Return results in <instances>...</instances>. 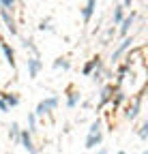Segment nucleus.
<instances>
[{
  "instance_id": "nucleus-24",
  "label": "nucleus",
  "mask_w": 148,
  "mask_h": 154,
  "mask_svg": "<svg viewBox=\"0 0 148 154\" xmlns=\"http://www.w3.org/2000/svg\"><path fill=\"white\" fill-rule=\"evenodd\" d=\"M39 30H52V26H49V19H43V22L39 24Z\"/></svg>"
},
{
  "instance_id": "nucleus-2",
  "label": "nucleus",
  "mask_w": 148,
  "mask_h": 154,
  "mask_svg": "<svg viewBox=\"0 0 148 154\" xmlns=\"http://www.w3.org/2000/svg\"><path fill=\"white\" fill-rule=\"evenodd\" d=\"M56 107H58V96H49V99H43L39 105H36L34 116H36V118H39V116H47V113H52Z\"/></svg>"
},
{
  "instance_id": "nucleus-16",
  "label": "nucleus",
  "mask_w": 148,
  "mask_h": 154,
  "mask_svg": "<svg viewBox=\"0 0 148 154\" xmlns=\"http://www.w3.org/2000/svg\"><path fill=\"white\" fill-rule=\"evenodd\" d=\"M20 133H22L20 124L13 122V124H11V128H9V137H11V141H13V143H20Z\"/></svg>"
},
{
  "instance_id": "nucleus-3",
  "label": "nucleus",
  "mask_w": 148,
  "mask_h": 154,
  "mask_svg": "<svg viewBox=\"0 0 148 154\" xmlns=\"http://www.w3.org/2000/svg\"><path fill=\"white\" fill-rule=\"evenodd\" d=\"M131 45H133V36H124L122 41L118 43V47H116V49H114V54H112V60H114V64L120 60V58H122L127 51H129V47H131Z\"/></svg>"
},
{
  "instance_id": "nucleus-29",
  "label": "nucleus",
  "mask_w": 148,
  "mask_h": 154,
  "mask_svg": "<svg viewBox=\"0 0 148 154\" xmlns=\"http://www.w3.org/2000/svg\"><path fill=\"white\" fill-rule=\"evenodd\" d=\"M30 154H36V152H30Z\"/></svg>"
},
{
  "instance_id": "nucleus-12",
  "label": "nucleus",
  "mask_w": 148,
  "mask_h": 154,
  "mask_svg": "<svg viewBox=\"0 0 148 154\" xmlns=\"http://www.w3.org/2000/svg\"><path fill=\"white\" fill-rule=\"evenodd\" d=\"M99 64H103L99 56H95V58H90V60H88V62L84 64V69H82V73H84V75H90V73H92V71H95V69H97Z\"/></svg>"
},
{
  "instance_id": "nucleus-10",
  "label": "nucleus",
  "mask_w": 148,
  "mask_h": 154,
  "mask_svg": "<svg viewBox=\"0 0 148 154\" xmlns=\"http://www.w3.org/2000/svg\"><path fill=\"white\" fill-rule=\"evenodd\" d=\"M41 69H43L41 60H39L36 56H30V58H28V75H30V77H39Z\"/></svg>"
},
{
  "instance_id": "nucleus-15",
  "label": "nucleus",
  "mask_w": 148,
  "mask_h": 154,
  "mask_svg": "<svg viewBox=\"0 0 148 154\" xmlns=\"http://www.w3.org/2000/svg\"><path fill=\"white\" fill-rule=\"evenodd\" d=\"M77 103H80V92L69 90V96H67V107H69V109H73V107H77Z\"/></svg>"
},
{
  "instance_id": "nucleus-25",
  "label": "nucleus",
  "mask_w": 148,
  "mask_h": 154,
  "mask_svg": "<svg viewBox=\"0 0 148 154\" xmlns=\"http://www.w3.org/2000/svg\"><path fill=\"white\" fill-rule=\"evenodd\" d=\"M9 109H11V107H9V105H7V103L2 101V96H0V111H5V113H7Z\"/></svg>"
},
{
  "instance_id": "nucleus-18",
  "label": "nucleus",
  "mask_w": 148,
  "mask_h": 154,
  "mask_svg": "<svg viewBox=\"0 0 148 154\" xmlns=\"http://www.w3.org/2000/svg\"><path fill=\"white\" fill-rule=\"evenodd\" d=\"M54 69H62V71H67V69H71V62L67 60V58H56V60H54Z\"/></svg>"
},
{
  "instance_id": "nucleus-14",
  "label": "nucleus",
  "mask_w": 148,
  "mask_h": 154,
  "mask_svg": "<svg viewBox=\"0 0 148 154\" xmlns=\"http://www.w3.org/2000/svg\"><path fill=\"white\" fill-rule=\"evenodd\" d=\"M0 96H2V101L9 107H17V105H20V99H17V94H13V92H2Z\"/></svg>"
},
{
  "instance_id": "nucleus-6",
  "label": "nucleus",
  "mask_w": 148,
  "mask_h": 154,
  "mask_svg": "<svg viewBox=\"0 0 148 154\" xmlns=\"http://www.w3.org/2000/svg\"><path fill=\"white\" fill-rule=\"evenodd\" d=\"M135 17H137V13L135 11H131V13H129V15H124V19H122V22L118 24L120 26V36L124 38V36H129V30H131V26H133V22H135Z\"/></svg>"
},
{
  "instance_id": "nucleus-17",
  "label": "nucleus",
  "mask_w": 148,
  "mask_h": 154,
  "mask_svg": "<svg viewBox=\"0 0 148 154\" xmlns=\"http://www.w3.org/2000/svg\"><path fill=\"white\" fill-rule=\"evenodd\" d=\"M90 77H92V82H95V84H101L103 82V64H99L95 71H92Z\"/></svg>"
},
{
  "instance_id": "nucleus-21",
  "label": "nucleus",
  "mask_w": 148,
  "mask_h": 154,
  "mask_svg": "<svg viewBox=\"0 0 148 154\" xmlns=\"http://www.w3.org/2000/svg\"><path fill=\"white\" fill-rule=\"evenodd\" d=\"M137 135H140V139H148V120L146 122H142V126H140V131H137Z\"/></svg>"
},
{
  "instance_id": "nucleus-8",
  "label": "nucleus",
  "mask_w": 148,
  "mask_h": 154,
  "mask_svg": "<svg viewBox=\"0 0 148 154\" xmlns=\"http://www.w3.org/2000/svg\"><path fill=\"white\" fill-rule=\"evenodd\" d=\"M20 143L26 148L28 154H30V152H36L34 141H32V133H30V131H22V133H20Z\"/></svg>"
},
{
  "instance_id": "nucleus-23",
  "label": "nucleus",
  "mask_w": 148,
  "mask_h": 154,
  "mask_svg": "<svg viewBox=\"0 0 148 154\" xmlns=\"http://www.w3.org/2000/svg\"><path fill=\"white\" fill-rule=\"evenodd\" d=\"M0 7H2V9H7V11H13V7H15V0H0Z\"/></svg>"
},
{
  "instance_id": "nucleus-11",
  "label": "nucleus",
  "mask_w": 148,
  "mask_h": 154,
  "mask_svg": "<svg viewBox=\"0 0 148 154\" xmlns=\"http://www.w3.org/2000/svg\"><path fill=\"white\" fill-rule=\"evenodd\" d=\"M0 49H2V54L7 58V62L11 64V69H15V51L11 49L9 43H5V38H0Z\"/></svg>"
},
{
  "instance_id": "nucleus-20",
  "label": "nucleus",
  "mask_w": 148,
  "mask_h": 154,
  "mask_svg": "<svg viewBox=\"0 0 148 154\" xmlns=\"http://www.w3.org/2000/svg\"><path fill=\"white\" fill-rule=\"evenodd\" d=\"M101 126H103V122L101 120H95L90 124V128H88V135H97V133H101Z\"/></svg>"
},
{
  "instance_id": "nucleus-5",
  "label": "nucleus",
  "mask_w": 148,
  "mask_h": 154,
  "mask_svg": "<svg viewBox=\"0 0 148 154\" xmlns=\"http://www.w3.org/2000/svg\"><path fill=\"white\" fill-rule=\"evenodd\" d=\"M114 90H116V86H112V84H107V86H103V90H101V94H99V103H97V111H101L109 101H112V94H114Z\"/></svg>"
},
{
  "instance_id": "nucleus-22",
  "label": "nucleus",
  "mask_w": 148,
  "mask_h": 154,
  "mask_svg": "<svg viewBox=\"0 0 148 154\" xmlns=\"http://www.w3.org/2000/svg\"><path fill=\"white\" fill-rule=\"evenodd\" d=\"M28 131H30V133L36 131V116H34V113H28Z\"/></svg>"
},
{
  "instance_id": "nucleus-7",
  "label": "nucleus",
  "mask_w": 148,
  "mask_h": 154,
  "mask_svg": "<svg viewBox=\"0 0 148 154\" xmlns=\"http://www.w3.org/2000/svg\"><path fill=\"white\" fill-rule=\"evenodd\" d=\"M124 103H127V94H124V90H122V88H116L114 94H112V101H109V105H112V111H116V109L122 107Z\"/></svg>"
},
{
  "instance_id": "nucleus-27",
  "label": "nucleus",
  "mask_w": 148,
  "mask_h": 154,
  "mask_svg": "<svg viewBox=\"0 0 148 154\" xmlns=\"http://www.w3.org/2000/svg\"><path fill=\"white\" fill-rule=\"evenodd\" d=\"M97 154H107V150H105V148H103V150H99V152H97Z\"/></svg>"
},
{
  "instance_id": "nucleus-28",
  "label": "nucleus",
  "mask_w": 148,
  "mask_h": 154,
  "mask_svg": "<svg viewBox=\"0 0 148 154\" xmlns=\"http://www.w3.org/2000/svg\"><path fill=\"white\" fill-rule=\"evenodd\" d=\"M116 154H127V152H122V150H120V152H116Z\"/></svg>"
},
{
  "instance_id": "nucleus-9",
  "label": "nucleus",
  "mask_w": 148,
  "mask_h": 154,
  "mask_svg": "<svg viewBox=\"0 0 148 154\" xmlns=\"http://www.w3.org/2000/svg\"><path fill=\"white\" fill-rule=\"evenodd\" d=\"M95 9H97V0H86V5L82 9V19H84V24H88L92 15H95Z\"/></svg>"
},
{
  "instance_id": "nucleus-30",
  "label": "nucleus",
  "mask_w": 148,
  "mask_h": 154,
  "mask_svg": "<svg viewBox=\"0 0 148 154\" xmlns=\"http://www.w3.org/2000/svg\"><path fill=\"white\" fill-rule=\"evenodd\" d=\"M0 94H2V90H0Z\"/></svg>"
},
{
  "instance_id": "nucleus-26",
  "label": "nucleus",
  "mask_w": 148,
  "mask_h": 154,
  "mask_svg": "<svg viewBox=\"0 0 148 154\" xmlns=\"http://www.w3.org/2000/svg\"><path fill=\"white\" fill-rule=\"evenodd\" d=\"M131 2H133V0H122V7L127 9V7H131Z\"/></svg>"
},
{
  "instance_id": "nucleus-19",
  "label": "nucleus",
  "mask_w": 148,
  "mask_h": 154,
  "mask_svg": "<svg viewBox=\"0 0 148 154\" xmlns=\"http://www.w3.org/2000/svg\"><path fill=\"white\" fill-rule=\"evenodd\" d=\"M124 19V7L120 5V7H114V24H120Z\"/></svg>"
},
{
  "instance_id": "nucleus-4",
  "label": "nucleus",
  "mask_w": 148,
  "mask_h": 154,
  "mask_svg": "<svg viewBox=\"0 0 148 154\" xmlns=\"http://www.w3.org/2000/svg\"><path fill=\"white\" fill-rule=\"evenodd\" d=\"M0 22L7 26V30H9L11 34H17V22H15L13 13L7 11V9H2V7H0Z\"/></svg>"
},
{
  "instance_id": "nucleus-31",
  "label": "nucleus",
  "mask_w": 148,
  "mask_h": 154,
  "mask_svg": "<svg viewBox=\"0 0 148 154\" xmlns=\"http://www.w3.org/2000/svg\"><path fill=\"white\" fill-rule=\"evenodd\" d=\"M0 24H2V22H0Z\"/></svg>"
},
{
  "instance_id": "nucleus-1",
  "label": "nucleus",
  "mask_w": 148,
  "mask_h": 154,
  "mask_svg": "<svg viewBox=\"0 0 148 154\" xmlns=\"http://www.w3.org/2000/svg\"><path fill=\"white\" fill-rule=\"evenodd\" d=\"M142 99H144V88L135 94V99L127 105V109H124V118H127V120H135L137 116H140V109H142Z\"/></svg>"
},
{
  "instance_id": "nucleus-13",
  "label": "nucleus",
  "mask_w": 148,
  "mask_h": 154,
  "mask_svg": "<svg viewBox=\"0 0 148 154\" xmlns=\"http://www.w3.org/2000/svg\"><path fill=\"white\" fill-rule=\"evenodd\" d=\"M101 139H103V135H101V133H97V135H88L84 146H86L88 150H92V148H97V146L101 143Z\"/></svg>"
}]
</instances>
